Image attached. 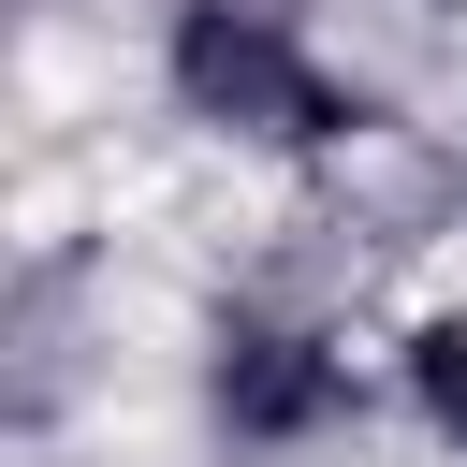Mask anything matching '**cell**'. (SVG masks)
Returning a JSON list of instances; mask_svg holds the SVG:
<instances>
[{
  "mask_svg": "<svg viewBox=\"0 0 467 467\" xmlns=\"http://www.w3.org/2000/svg\"><path fill=\"white\" fill-rule=\"evenodd\" d=\"M175 88H190V117L263 131V146H306V131H336V117H350V102H336V73L292 44V15H277V0H190V15H175Z\"/></svg>",
  "mask_w": 467,
  "mask_h": 467,
  "instance_id": "6da1fadb",
  "label": "cell"
},
{
  "mask_svg": "<svg viewBox=\"0 0 467 467\" xmlns=\"http://www.w3.org/2000/svg\"><path fill=\"white\" fill-rule=\"evenodd\" d=\"M219 409H234V438H292V423H321V409H336V365H321L306 336L234 321V336H219Z\"/></svg>",
  "mask_w": 467,
  "mask_h": 467,
  "instance_id": "7a4b0ae2",
  "label": "cell"
},
{
  "mask_svg": "<svg viewBox=\"0 0 467 467\" xmlns=\"http://www.w3.org/2000/svg\"><path fill=\"white\" fill-rule=\"evenodd\" d=\"M409 379H423V423H438V438H467V321H438V336L409 350Z\"/></svg>",
  "mask_w": 467,
  "mask_h": 467,
  "instance_id": "3957f363",
  "label": "cell"
}]
</instances>
